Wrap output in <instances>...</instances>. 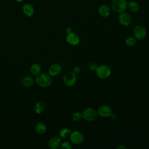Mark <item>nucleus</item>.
I'll list each match as a JSON object with an SVG mask.
<instances>
[{
    "label": "nucleus",
    "mask_w": 149,
    "mask_h": 149,
    "mask_svg": "<svg viewBox=\"0 0 149 149\" xmlns=\"http://www.w3.org/2000/svg\"><path fill=\"white\" fill-rule=\"evenodd\" d=\"M36 82L40 87H46L51 84L52 79L49 74L43 73L37 75L36 77Z\"/></svg>",
    "instance_id": "1"
},
{
    "label": "nucleus",
    "mask_w": 149,
    "mask_h": 149,
    "mask_svg": "<svg viewBox=\"0 0 149 149\" xmlns=\"http://www.w3.org/2000/svg\"><path fill=\"white\" fill-rule=\"evenodd\" d=\"M111 7L114 12L120 13L127 9V2L126 0H112Z\"/></svg>",
    "instance_id": "2"
},
{
    "label": "nucleus",
    "mask_w": 149,
    "mask_h": 149,
    "mask_svg": "<svg viewBox=\"0 0 149 149\" xmlns=\"http://www.w3.org/2000/svg\"><path fill=\"white\" fill-rule=\"evenodd\" d=\"M83 119L87 122H93L97 118V112L92 108H86L82 112Z\"/></svg>",
    "instance_id": "3"
},
{
    "label": "nucleus",
    "mask_w": 149,
    "mask_h": 149,
    "mask_svg": "<svg viewBox=\"0 0 149 149\" xmlns=\"http://www.w3.org/2000/svg\"><path fill=\"white\" fill-rule=\"evenodd\" d=\"M95 72L97 76L102 79L108 78L111 74V70L110 68L105 65L98 66Z\"/></svg>",
    "instance_id": "4"
},
{
    "label": "nucleus",
    "mask_w": 149,
    "mask_h": 149,
    "mask_svg": "<svg viewBox=\"0 0 149 149\" xmlns=\"http://www.w3.org/2000/svg\"><path fill=\"white\" fill-rule=\"evenodd\" d=\"M77 81V76L72 71H69L65 73L63 77V81L65 86L72 87L74 86Z\"/></svg>",
    "instance_id": "5"
},
{
    "label": "nucleus",
    "mask_w": 149,
    "mask_h": 149,
    "mask_svg": "<svg viewBox=\"0 0 149 149\" xmlns=\"http://www.w3.org/2000/svg\"><path fill=\"white\" fill-rule=\"evenodd\" d=\"M69 137L70 141L75 145H79L81 144L84 139L83 134L78 130H74L72 132Z\"/></svg>",
    "instance_id": "6"
},
{
    "label": "nucleus",
    "mask_w": 149,
    "mask_h": 149,
    "mask_svg": "<svg viewBox=\"0 0 149 149\" xmlns=\"http://www.w3.org/2000/svg\"><path fill=\"white\" fill-rule=\"evenodd\" d=\"M147 32L146 29L141 25H137L133 29L134 37L138 40H142L146 37Z\"/></svg>",
    "instance_id": "7"
},
{
    "label": "nucleus",
    "mask_w": 149,
    "mask_h": 149,
    "mask_svg": "<svg viewBox=\"0 0 149 149\" xmlns=\"http://www.w3.org/2000/svg\"><path fill=\"white\" fill-rule=\"evenodd\" d=\"M97 112L98 115L102 118H109L112 114L113 110L111 107L107 105H102L99 107Z\"/></svg>",
    "instance_id": "8"
},
{
    "label": "nucleus",
    "mask_w": 149,
    "mask_h": 149,
    "mask_svg": "<svg viewBox=\"0 0 149 149\" xmlns=\"http://www.w3.org/2000/svg\"><path fill=\"white\" fill-rule=\"evenodd\" d=\"M118 22L120 25L126 27L130 24L132 18L128 13L123 12L119 14L118 16Z\"/></svg>",
    "instance_id": "9"
},
{
    "label": "nucleus",
    "mask_w": 149,
    "mask_h": 149,
    "mask_svg": "<svg viewBox=\"0 0 149 149\" xmlns=\"http://www.w3.org/2000/svg\"><path fill=\"white\" fill-rule=\"evenodd\" d=\"M66 40L68 44L71 45H76L80 42V37L75 33L71 32L68 33L66 36Z\"/></svg>",
    "instance_id": "10"
},
{
    "label": "nucleus",
    "mask_w": 149,
    "mask_h": 149,
    "mask_svg": "<svg viewBox=\"0 0 149 149\" xmlns=\"http://www.w3.org/2000/svg\"><path fill=\"white\" fill-rule=\"evenodd\" d=\"M62 70L61 66L58 63H54L51 65L48 69L49 74L52 76L58 75Z\"/></svg>",
    "instance_id": "11"
},
{
    "label": "nucleus",
    "mask_w": 149,
    "mask_h": 149,
    "mask_svg": "<svg viewBox=\"0 0 149 149\" xmlns=\"http://www.w3.org/2000/svg\"><path fill=\"white\" fill-rule=\"evenodd\" d=\"M62 141L59 137H53L51 138L48 141V146L51 149H56L61 147Z\"/></svg>",
    "instance_id": "12"
},
{
    "label": "nucleus",
    "mask_w": 149,
    "mask_h": 149,
    "mask_svg": "<svg viewBox=\"0 0 149 149\" xmlns=\"http://www.w3.org/2000/svg\"><path fill=\"white\" fill-rule=\"evenodd\" d=\"M111 13V9L107 5H102L98 9V13L102 17H107Z\"/></svg>",
    "instance_id": "13"
},
{
    "label": "nucleus",
    "mask_w": 149,
    "mask_h": 149,
    "mask_svg": "<svg viewBox=\"0 0 149 149\" xmlns=\"http://www.w3.org/2000/svg\"><path fill=\"white\" fill-rule=\"evenodd\" d=\"M23 12L27 17H30L34 15V9L31 4L26 3L23 6Z\"/></svg>",
    "instance_id": "14"
},
{
    "label": "nucleus",
    "mask_w": 149,
    "mask_h": 149,
    "mask_svg": "<svg viewBox=\"0 0 149 149\" xmlns=\"http://www.w3.org/2000/svg\"><path fill=\"white\" fill-rule=\"evenodd\" d=\"M127 8L132 12H137L139 10L140 6L137 2L132 1L127 2Z\"/></svg>",
    "instance_id": "15"
},
{
    "label": "nucleus",
    "mask_w": 149,
    "mask_h": 149,
    "mask_svg": "<svg viewBox=\"0 0 149 149\" xmlns=\"http://www.w3.org/2000/svg\"><path fill=\"white\" fill-rule=\"evenodd\" d=\"M45 104L44 102H43V101L37 102V103L35 105V107H34L36 112L38 114L41 113L43 112V111L45 108Z\"/></svg>",
    "instance_id": "16"
},
{
    "label": "nucleus",
    "mask_w": 149,
    "mask_h": 149,
    "mask_svg": "<svg viewBox=\"0 0 149 149\" xmlns=\"http://www.w3.org/2000/svg\"><path fill=\"white\" fill-rule=\"evenodd\" d=\"M33 83H34L33 79L29 76L24 77L22 81V84L24 87H30L33 84Z\"/></svg>",
    "instance_id": "17"
},
{
    "label": "nucleus",
    "mask_w": 149,
    "mask_h": 149,
    "mask_svg": "<svg viewBox=\"0 0 149 149\" xmlns=\"http://www.w3.org/2000/svg\"><path fill=\"white\" fill-rule=\"evenodd\" d=\"M36 130L39 134H43L47 130V127L45 124L42 123H38L36 126Z\"/></svg>",
    "instance_id": "18"
},
{
    "label": "nucleus",
    "mask_w": 149,
    "mask_h": 149,
    "mask_svg": "<svg viewBox=\"0 0 149 149\" xmlns=\"http://www.w3.org/2000/svg\"><path fill=\"white\" fill-rule=\"evenodd\" d=\"M71 132H71V130L69 129L64 127V128H62L59 130V134L62 138H66L68 137H69Z\"/></svg>",
    "instance_id": "19"
},
{
    "label": "nucleus",
    "mask_w": 149,
    "mask_h": 149,
    "mask_svg": "<svg viewBox=\"0 0 149 149\" xmlns=\"http://www.w3.org/2000/svg\"><path fill=\"white\" fill-rule=\"evenodd\" d=\"M30 70L33 74L37 75L40 73L41 71V66L37 63H34L31 65L30 68Z\"/></svg>",
    "instance_id": "20"
},
{
    "label": "nucleus",
    "mask_w": 149,
    "mask_h": 149,
    "mask_svg": "<svg viewBox=\"0 0 149 149\" xmlns=\"http://www.w3.org/2000/svg\"><path fill=\"white\" fill-rule=\"evenodd\" d=\"M125 44L128 47H133L136 44V38L134 37H129L126 39Z\"/></svg>",
    "instance_id": "21"
},
{
    "label": "nucleus",
    "mask_w": 149,
    "mask_h": 149,
    "mask_svg": "<svg viewBox=\"0 0 149 149\" xmlns=\"http://www.w3.org/2000/svg\"><path fill=\"white\" fill-rule=\"evenodd\" d=\"M72 119L75 121V122H79L83 119V115L82 113L77 111V112H74L72 114Z\"/></svg>",
    "instance_id": "22"
},
{
    "label": "nucleus",
    "mask_w": 149,
    "mask_h": 149,
    "mask_svg": "<svg viewBox=\"0 0 149 149\" xmlns=\"http://www.w3.org/2000/svg\"><path fill=\"white\" fill-rule=\"evenodd\" d=\"M61 148H67V149H71L72 148V144L68 141H64L61 143Z\"/></svg>",
    "instance_id": "23"
},
{
    "label": "nucleus",
    "mask_w": 149,
    "mask_h": 149,
    "mask_svg": "<svg viewBox=\"0 0 149 149\" xmlns=\"http://www.w3.org/2000/svg\"><path fill=\"white\" fill-rule=\"evenodd\" d=\"M98 65L97 63H94V62H92V63H90L89 65H88V68L90 70H91V71H95L98 68Z\"/></svg>",
    "instance_id": "24"
},
{
    "label": "nucleus",
    "mask_w": 149,
    "mask_h": 149,
    "mask_svg": "<svg viewBox=\"0 0 149 149\" xmlns=\"http://www.w3.org/2000/svg\"><path fill=\"white\" fill-rule=\"evenodd\" d=\"M72 72L75 74H79L80 72H81V69L79 66H74L73 69V70Z\"/></svg>",
    "instance_id": "25"
},
{
    "label": "nucleus",
    "mask_w": 149,
    "mask_h": 149,
    "mask_svg": "<svg viewBox=\"0 0 149 149\" xmlns=\"http://www.w3.org/2000/svg\"><path fill=\"white\" fill-rule=\"evenodd\" d=\"M66 31L67 34H68V33H70L72 32V29L71 27H66Z\"/></svg>",
    "instance_id": "26"
},
{
    "label": "nucleus",
    "mask_w": 149,
    "mask_h": 149,
    "mask_svg": "<svg viewBox=\"0 0 149 149\" xmlns=\"http://www.w3.org/2000/svg\"><path fill=\"white\" fill-rule=\"evenodd\" d=\"M117 148H118V149H123V148H124V149H127V147H126V146H124V145H120V146H118Z\"/></svg>",
    "instance_id": "27"
},
{
    "label": "nucleus",
    "mask_w": 149,
    "mask_h": 149,
    "mask_svg": "<svg viewBox=\"0 0 149 149\" xmlns=\"http://www.w3.org/2000/svg\"><path fill=\"white\" fill-rule=\"evenodd\" d=\"M111 117L112 118V119H116V115L115 114V113H112V114L111 115Z\"/></svg>",
    "instance_id": "28"
},
{
    "label": "nucleus",
    "mask_w": 149,
    "mask_h": 149,
    "mask_svg": "<svg viewBox=\"0 0 149 149\" xmlns=\"http://www.w3.org/2000/svg\"><path fill=\"white\" fill-rule=\"evenodd\" d=\"M16 2H22V1H23L24 0H15Z\"/></svg>",
    "instance_id": "29"
}]
</instances>
